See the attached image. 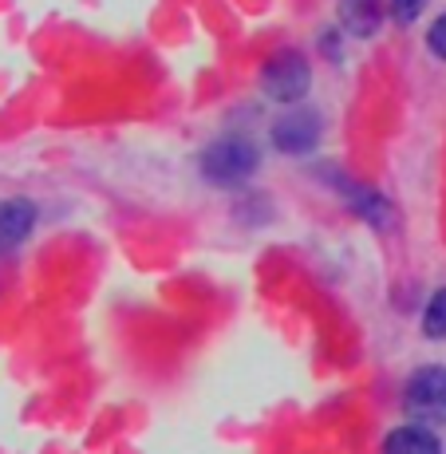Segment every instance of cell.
Masks as SVG:
<instances>
[{"label": "cell", "instance_id": "obj_1", "mask_svg": "<svg viewBox=\"0 0 446 454\" xmlns=\"http://www.w3.org/2000/svg\"><path fill=\"white\" fill-rule=\"evenodd\" d=\"M261 166V154L257 146L249 143V138H217V143L206 146L202 154V174L206 182H214V186H241V182H249L253 174H257Z\"/></svg>", "mask_w": 446, "mask_h": 454}, {"label": "cell", "instance_id": "obj_2", "mask_svg": "<svg viewBox=\"0 0 446 454\" xmlns=\"http://www.w3.org/2000/svg\"><path fill=\"white\" fill-rule=\"evenodd\" d=\"M403 411L411 423L442 427L446 423V368L442 364H426V368L411 372L403 387Z\"/></svg>", "mask_w": 446, "mask_h": 454}, {"label": "cell", "instance_id": "obj_3", "mask_svg": "<svg viewBox=\"0 0 446 454\" xmlns=\"http://www.w3.org/2000/svg\"><path fill=\"white\" fill-rule=\"evenodd\" d=\"M309 83H312L309 59L293 48L277 51V56L265 64V72H261V91L277 103H296L304 91H309Z\"/></svg>", "mask_w": 446, "mask_h": 454}, {"label": "cell", "instance_id": "obj_4", "mask_svg": "<svg viewBox=\"0 0 446 454\" xmlns=\"http://www.w3.org/2000/svg\"><path fill=\"white\" fill-rule=\"evenodd\" d=\"M320 143V115L317 111H288L273 123V146L285 154H309Z\"/></svg>", "mask_w": 446, "mask_h": 454}, {"label": "cell", "instance_id": "obj_5", "mask_svg": "<svg viewBox=\"0 0 446 454\" xmlns=\"http://www.w3.org/2000/svg\"><path fill=\"white\" fill-rule=\"evenodd\" d=\"M32 230H36V206H32L28 198H8V202H0V253L20 249Z\"/></svg>", "mask_w": 446, "mask_h": 454}, {"label": "cell", "instance_id": "obj_6", "mask_svg": "<svg viewBox=\"0 0 446 454\" xmlns=\"http://www.w3.org/2000/svg\"><path fill=\"white\" fill-rule=\"evenodd\" d=\"M332 182H336V190L348 198L360 214L367 217V222L375 225V230H391L395 225V209H391L387 202H383L375 190H367L364 182H356V178H344V174H332Z\"/></svg>", "mask_w": 446, "mask_h": 454}, {"label": "cell", "instance_id": "obj_7", "mask_svg": "<svg viewBox=\"0 0 446 454\" xmlns=\"http://www.w3.org/2000/svg\"><path fill=\"white\" fill-rule=\"evenodd\" d=\"M383 454H442V442L431 427L423 423H407V427H395L383 442Z\"/></svg>", "mask_w": 446, "mask_h": 454}, {"label": "cell", "instance_id": "obj_8", "mask_svg": "<svg viewBox=\"0 0 446 454\" xmlns=\"http://www.w3.org/2000/svg\"><path fill=\"white\" fill-rule=\"evenodd\" d=\"M340 24L352 36H375L383 24V0H340Z\"/></svg>", "mask_w": 446, "mask_h": 454}, {"label": "cell", "instance_id": "obj_9", "mask_svg": "<svg viewBox=\"0 0 446 454\" xmlns=\"http://www.w3.org/2000/svg\"><path fill=\"white\" fill-rule=\"evenodd\" d=\"M423 332L431 340H446V289H439L431 296V304H426L423 312Z\"/></svg>", "mask_w": 446, "mask_h": 454}, {"label": "cell", "instance_id": "obj_10", "mask_svg": "<svg viewBox=\"0 0 446 454\" xmlns=\"http://www.w3.org/2000/svg\"><path fill=\"white\" fill-rule=\"evenodd\" d=\"M423 8H426V0H391V16L399 24H415L423 16Z\"/></svg>", "mask_w": 446, "mask_h": 454}, {"label": "cell", "instance_id": "obj_11", "mask_svg": "<svg viewBox=\"0 0 446 454\" xmlns=\"http://www.w3.org/2000/svg\"><path fill=\"white\" fill-rule=\"evenodd\" d=\"M426 48H431L439 59H446V16H439V20L431 24V32H426Z\"/></svg>", "mask_w": 446, "mask_h": 454}]
</instances>
